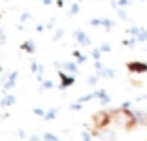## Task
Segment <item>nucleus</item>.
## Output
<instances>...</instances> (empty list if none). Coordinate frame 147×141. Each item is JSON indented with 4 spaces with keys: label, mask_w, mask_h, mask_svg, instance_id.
<instances>
[{
    "label": "nucleus",
    "mask_w": 147,
    "mask_h": 141,
    "mask_svg": "<svg viewBox=\"0 0 147 141\" xmlns=\"http://www.w3.org/2000/svg\"><path fill=\"white\" fill-rule=\"evenodd\" d=\"M113 115V124L121 130H134L138 126V119H136V113L126 109V107H119V109H111Z\"/></svg>",
    "instance_id": "obj_1"
},
{
    "label": "nucleus",
    "mask_w": 147,
    "mask_h": 141,
    "mask_svg": "<svg viewBox=\"0 0 147 141\" xmlns=\"http://www.w3.org/2000/svg\"><path fill=\"white\" fill-rule=\"evenodd\" d=\"M92 126H94L96 132H100V130L108 128L109 124L113 122V115H111V109H100V111H96L94 115H92Z\"/></svg>",
    "instance_id": "obj_2"
},
{
    "label": "nucleus",
    "mask_w": 147,
    "mask_h": 141,
    "mask_svg": "<svg viewBox=\"0 0 147 141\" xmlns=\"http://www.w3.org/2000/svg\"><path fill=\"white\" fill-rule=\"evenodd\" d=\"M126 68H128L130 72H134V73L147 72V64H143V62H128V64H126Z\"/></svg>",
    "instance_id": "obj_3"
},
{
    "label": "nucleus",
    "mask_w": 147,
    "mask_h": 141,
    "mask_svg": "<svg viewBox=\"0 0 147 141\" xmlns=\"http://www.w3.org/2000/svg\"><path fill=\"white\" fill-rule=\"evenodd\" d=\"M61 89H66V87H70V85H74L76 83V77L74 75H70V73H64V72H61Z\"/></svg>",
    "instance_id": "obj_4"
},
{
    "label": "nucleus",
    "mask_w": 147,
    "mask_h": 141,
    "mask_svg": "<svg viewBox=\"0 0 147 141\" xmlns=\"http://www.w3.org/2000/svg\"><path fill=\"white\" fill-rule=\"evenodd\" d=\"M55 68L68 70V72H72V73H78V64H74V62H55Z\"/></svg>",
    "instance_id": "obj_5"
},
{
    "label": "nucleus",
    "mask_w": 147,
    "mask_h": 141,
    "mask_svg": "<svg viewBox=\"0 0 147 141\" xmlns=\"http://www.w3.org/2000/svg\"><path fill=\"white\" fill-rule=\"evenodd\" d=\"M74 38L78 40V42L81 43V45H89V43H91L89 36H87L85 32H83V30H76V32H74Z\"/></svg>",
    "instance_id": "obj_6"
},
{
    "label": "nucleus",
    "mask_w": 147,
    "mask_h": 141,
    "mask_svg": "<svg viewBox=\"0 0 147 141\" xmlns=\"http://www.w3.org/2000/svg\"><path fill=\"white\" fill-rule=\"evenodd\" d=\"M96 134H98V137L102 141H113V139H115V134H113L111 130H108V128L100 130V132H96Z\"/></svg>",
    "instance_id": "obj_7"
},
{
    "label": "nucleus",
    "mask_w": 147,
    "mask_h": 141,
    "mask_svg": "<svg viewBox=\"0 0 147 141\" xmlns=\"http://www.w3.org/2000/svg\"><path fill=\"white\" fill-rule=\"evenodd\" d=\"M21 49H23V51H26V53H34L36 51V45H34L32 40H26V42L21 45Z\"/></svg>",
    "instance_id": "obj_8"
},
{
    "label": "nucleus",
    "mask_w": 147,
    "mask_h": 141,
    "mask_svg": "<svg viewBox=\"0 0 147 141\" xmlns=\"http://www.w3.org/2000/svg\"><path fill=\"white\" fill-rule=\"evenodd\" d=\"M134 113H136V119H138V124L145 126L147 124V113H143V111H134Z\"/></svg>",
    "instance_id": "obj_9"
},
{
    "label": "nucleus",
    "mask_w": 147,
    "mask_h": 141,
    "mask_svg": "<svg viewBox=\"0 0 147 141\" xmlns=\"http://www.w3.org/2000/svg\"><path fill=\"white\" fill-rule=\"evenodd\" d=\"M91 25H104V26H111L113 25V21H111V19H92V21H91Z\"/></svg>",
    "instance_id": "obj_10"
},
{
    "label": "nucleus",
    "mask_w": 147,
    "mask_h": 141,
    "mask_svg": "<svg viewBox=\"0 0 147 141\" xmlns=\"http://www.w3.org/2000/svg\"><path fill=\"white\" fill-rule=\"evenodd\" d=\"M96 98H100V102H104V103H109V96L106 90H96Z\"/></svg>",
    "instance_id": "obj_11"
},
{
    "label": "nucleus",
    "mask_w": 147,
    "mask_h": 141,
    "mask_svg": "<svg viewBox=\"0 0 147 141\" xmlns=\"http://www.w3.org/2000/svg\"><path fill=\"white\" fill-rule=\"evenodd\" d=\"M11 103H15V98L9 96V94L6 92L4 94V100H2V107H8V105H11Z\"/></svg>",
    "instance_id": "obj_12"
},
{
    "label": "nucleus",
    "mask_w": 147,
    "mask_h": 141,
    "mask_svg": "<svg viewBox=\"0 0 147 141\" xmlns=\"http://www.w3.org/2000/svg\"><path fill=\"white\" fill-rule=\"evenodd\" d=\"M57 113H59V109H57V107H53V109H49V111L45 113V117H43V119H45V120H51L53 117L57 115Z\"/></svg>",
    "instance_id": "obj_13"
},
{
    "label": "nucleus",
    "mask_w": 147,
    "mask_h": 141,
    "mask_svg": "<svg viewBox=\"0 0 147 141\" xmlns=\"http://www.w3.org/2000/svg\"><path fill=\"white\" fill-rule=\"evenodd\" d=\"M42 139L43 141H59V139H57V136H53V134H43Z\"/></svg>",
    "instance_id": "obj_14"
},
{
    "label": "nucleus",
    "mask_w": 147,
    "mask_h": 141,
    "mask_svg": "<svg viewBox=\"0 0 147 141\" xmlns=\"http://www.w3.org/2000/svg\"><path fill=\"white\" fill-rule=\"evenodd\" d=\"M74 56L78 58V62H85V60H87V56H85V55H81L79 51H74Z\"/></svg>",
    "instance_id": "obj_15"
},
{
    "label": "nucleus",
    "mask_w": 147,
    "mask_h": 141,
    "mask_svg": "<svg viewBox=\"0 0 147 141\" xmlns=\"http://www.w3.org/2000/svg\"><path fill=\"white\" fill-rule=\"evenodd\" d=\"M117 15H119V19H123V21H126V19H128V15H126V11H125V9H121V8L117 9Z\"/></svg>",
    "instance_id": "obj_16"
},
{
    "label": "nucleus",
    "mask_w": 147,
    "mask_h": 141,
    "mask_svg": "<svg viewBox=\"0 0 147 141\" xmlns=\"http://www.w3.org/2000/svg\"><path fill=\"white\" fill-rule=\"evenodd\" d=\"M138 42H147V32H145V30H140V34H138Z\"/></svg>",
    "instance_id": "obj_17"
},
{
    "label": "nucleus",
    "mask_w": 147,
    "mask_h": 141,
    "mask_svg": "<svg viewBox=\"0 0 147 141\" xmlns=\"http://www.w3.org/2000/svg\"><path fill=\"white\" fill-rule=\"evenodd\" d=\"M62 36H64V30H57L55 34H53V40H61Z\"/></svg>",
    "instance_id": "obj_18"
},
{
    "label": "nucleus",
    "mask_w": 147,
    "mask_h": 141,
    "mask_svg": "<svg viewBox=\"0 0 147 141\" xmlns=\"http://www.w3.org/2000/svg\"><path fill=\"white\" fill-rule=\"evenodd\" d=\"M140 30H142V28H138V26H132V28L128 30V34H132V36H138V34H140Z\"/></svg>",
    "instance_id": "obj_19"
},
{
    "label": "nucleus",
    "mask_w": 147,
    "mask_h": 141,
    "mask_svg": "<svg viewBox=\"0 0 147 141\" xmlns=\"http://www.w3.org/2000/svg\"><path fill=\"white\" fill-rule=\"evenodd\" d=\"M98 77H100V75H92V77H89V79H87V83H89V85H94V83L98 81Z\"/></svg>",
    "instance_id": "obj_20"
},
{
    "label": "nucleus",
    "mask_w": 147,
    "mask_h": 141,
    "mask_svg": "<svg viewBox=\"0 0 147 141\" xmlns=\"http://www.w3.org/2000/svg\"><path fill=\"white\" fill-rule=\"evenodd\" d=\"M78 11H79V6H78V4H74L72 8H70V15H76Z\"/></svg>",
    "instance_id": "obj_21"
},
{
    "label": "nucleus",
    "mask_w": 147,
    "mask_h": 141,
    "mask_svg": "<svg viewBox=\"0 0 147 141\" xmlns=\"http://www.w3.org/2000/svg\"><path fill=\"white\" fill-rule=\"evenodd\" d=\"M70 109H76V111H79V109H81V102H76V103H72V105H70Z\"/></svg>",
    "instance_id": "obj_22"
},
{
    "label": "nucleus",
    "mask_w": 147,
    "mask_h": 141,
    "mask_svg": "<svg viewBox=\"0 0 147 141\" xmlns=\"http://www.w3.org/2000/svg\"><path fill=\"white\" fill-rule=\"evenodd\" d=\"M125 6H128V0H119L117 2V8H125Z\"/></svg>",
    "instance_id": "obj_23"
},
{
    "label": "nucleus",
    "mask_w": 147,
    "mask_h": 141,
    "mask_svg": "<svg viewBox=\"0 0 147 141\" xmlns=\"http://www.w3.org/2000/svg\"><path fill=\"white\" fill-rule=\"evenodd\" d=\"M43 85H42V89H51L53 87V81H42Z\"/></svg>",
    "instance_id": "obj_24"
},
{
    "label": "nucleus",
    "mask_w": 147,
    "mask_h": 141,
    "mask_svg": "<svg viewBox=\"0 0 147 141\" xmlns=\"http://www.w3.org/2000/svg\"><path fill=\"white\" fill-rule=\"evenodd\" d=\"M34 115H38V117H45V111H43V109H34Z\"/></svg>",
    "instance_id": "obj_25"
},
{
    "label": "nucleus",
    "mask_w": 147,
    "mask_h": 141,
    "mask_svg": "<svg viewBox=\"0 0 147 141\" xmlns=\"http://www.w3.org/2000/svg\"><path fill=\"white\" fill-rule=\"evenodd\" d=\"M109 49H111V47H109V43H104V45L100 47V51H104V53H108Z\"/></svg>",
    "instance_id": "obj_26"
},
{
    "label": "nucleus",
    "mask_w": 147,
    "mask_h": 141,
    "mask_svg": "<svg viewBox=\"0 0 147 141\" xmlns=\"http://www.w3.org/2000/svg\"><path fill=\"white\" fill-rule=\"evenodd\" d=\"M100 53H102L100 49H94V51H92V56H94V58L98 60V58H100Z\"/></svg>",
    "instance_id": "obj_27"
},
{
    "label": "nucleus",
    "mask_w": 147,
    "mask_h": 141,
    "mask_svg": "<svg viewBox=\"0 0 147 141\" xmlns=\"http://www.w3.org/2000/svg\"><path fill=\"white\" fill-rule=\"evenodd\" d=\"M83 141H91V134L89 132H83Z\"/></svg>",
    "instance_id": "obj_28"
},
{
    "label": "nucleus",
    "mask_w": 147,
    "mask_h": 141,
    "mask_svg": "<svg viewBox=\"0 0 147 141\" xmlns=\"http://www.w3.org/2000/svg\"><path fill=\"white\" fill-rule=\"evenodd\" d=\"M76 2H79V0H76Z\"/></svg>",
    "instance_id": "obj_29"
},
{
    "label": "nucleus",
    "mask_w": 147,
    "mask_h": 141,
    "mask_svg": "<svg viewBox=\"0 0 147 141\" xmlns=\"http://www.w3.org/2000/svg\"><path fill=\"white\" fill-rule=\"evenodd\" d=\"M145 49H147V47H145Z\"/></svg>",
    "instance_id": "obj_30"
}]
</instances>
